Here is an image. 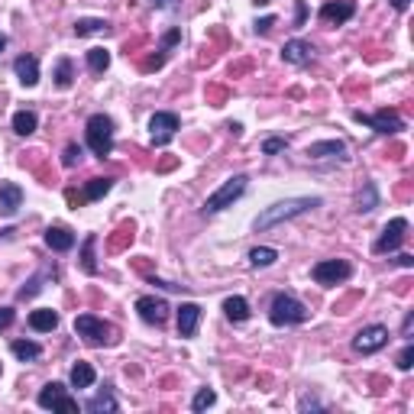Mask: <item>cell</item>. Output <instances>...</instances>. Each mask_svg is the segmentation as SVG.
<instances>
[{"label":"cell","mask_w":414,"mask_h":414,"mask_svg":"<svg viewBox=\"0 0 414 414\" xmlns=\"http://www.w3.org/2000/svg\"><path fill=\"white\" fill-rule=\"evenodd\" d=\"M321 204H324V198H317V194L314 198H285V201H278V204L266 207V211L253 220V227L256 230H272V227H278V223L307 214V211H314V207H321Z\"/></svg>","instance_id":"1"},{"label":"cell","mask_w":414,"mask_h":414,"mask_svg":"<svg viewBox=\"0 0 414 414\" xmlns=\"http://www.w3.org/2000/svg\"><path fill=\"white\" fill-rule=\"evenodd\" d=\"M307 317H311V311H307L295 295L278 292L276 298H272V304H268V321L276 324V327H298Z\"/></svg>","instance_id":"2"},{"label":"cell","mask_w":414,"mask_h":414,"mask_svg":"<svg viewBox=\"0 0 414 414\" xmlns=\"http://www.w3.org/2000/svg\"><path fill=\"white\" fill-rule=\"evenodd\" d=\"M85 139H88V149H91L97 159H107V155L114 153V120H110L107 114L88 117Z\"/></svg>","instance_id":"3"},{"label":"cell","mask_w":414,"mask_h":414,"mask_svg":"<svg viewBox=\"0 0 414 414\" xmlns=\"http://www.w3.org/2000/svg\"><path fill=\"white\" fill-rule=\"evenodd\" d=\"M75 333L91 346H110L117 340L114 324L100 321V317H94V314H78L75 317Z\"/></svg>","instance_id":"4"},{"label":"cell","mask_w":414,"mask_h":414,"mask_svg":"<svg viewBox=\"0 0 414 414\" xmlns=\"http://www.w3.org/2000/svg\"><path fill=\"white\" fill-rule=\"evenodd\" d=\"M246 184H249V178H246V175L227 178V182H223L220 188H217V191L204 201V214H220V211L233 207V201H239L246 194Z\"/></svg>","instance_id":"5"},{"label":"cell","mask_w":414,"mask_h":414,"mask_svg":"<svg viewBox=\"0 0 414 414\" xmlns=\"http://www.w3.org/2000/svg\"><path fill=\"white\" fill-rule=\"evenodd\" d=\"M39 408H46V411H61V414H78V398H71L69 389L61 382H49L39 389L36 395Z\"/></svg>","instance_id":"6"},{"label":"cell","mask_w":414,"mask_h":414,"mask_svg":"<svg viewBox=\"0 0 414 414\" xmlns=\"http://www.w3.org/2000/svg\"><path fill=\"white\" fill-rule=\"evenodd\" d=\"M311 278H314L317 285H343L353 278V266L346 259H321L314 268H311Z\"/></svg>","instance_id":"7"},{"label":"cell","mask_w":414,"mask_h":414,"mask_svg":"<svg viewBox=\"0 0 414 414\" xmlns=\"http://www.w3.org/2000/svg\"><path fill=\"white\" fill-rule=\"evenodd\" d=\"M178 130H182V120H178V114H172V110H159V114L149 117V136H153V146H169Z\"/></svg>","instance_id":"8"},{"label":"cell","mask_w":414,"mask_h":414,"mask_svg":"<svg viewBox=\"0 0 414 414\" xmlns=\"http://www.w3.org/2000/svg\"><path fill=\"white\" fill-rule=\"evenodd\" d=\"M389 327L385 324H369V327H362L360 333L353 337V350L356 353H362V356H372V353H379V350H385L389 346Z\"/></svg>","instance_id":"9"},{"label":"cell","mask_w":414,"mask_h":414,"mask_svg":"<svg viewBox=\"0 0 414 414\" xmlns=\"http://www.w3.org/2000/svg\"><path fill=\"white\" fill-rule=\"evenodd\" d=\"M353 120L372 126V130L382 133V136H391V133H401V130H405V120H401L395 110H389V107H382L379 114H372V117L362 114V110H353Z\"/></svg>","instance_id":"10"},{"label":"cell","mask_w":414,"mask_h":414,"mask_svg":"<svg viewBox=\"0 0 414 414\" xmlns=\"http://www.w3.org/2000/svg\"><path fill=\"white\" fill-rule=\"evenodd\" d=\"M405 237H408V220H405V217H395V220H389V223L382 227L379 239L372 243V253H379V256L395 253V249L405 243Z\"/></svg>","instance_id":"11"},{"label":"cell","mask_w":414,"mask_h":414,"mask_svg":"<svg viewBox=\"0 0 414 414\" xmlns=\"http://www.w3.org/2000/svg\"><path fill=\"white\" fill-rule=\"evenodd\" d=\"M169 301L165 298H155V295H143V298H136V314L143 317L146 324H155V327H162V324L169 321Z\"/></svg>","instance_id":"12"},{"label":"cell","mask_w":414,"mask_h":414,"mask_svg":"<svg viewBox=\"0 0 414 414\" xmlns=\"http://www.w3.org/2000/svg\"><path fill=\"white\" fill-rule=\"evenodd\" d=\"M353 16H356L353 0H327L321 7V20L330 26H340V23H346V20H353Z\"/></svg>","instance_id":"13"},{"label":"cell","mask_w":414,"mask_h":414,"mask_svg":"<svg viewBox=\"0 0 414 414\" xmlns=\"http://www.w3.org/2000/svg\"><path fill=\"white\" fill-rule=\"evenodd\" d=\"M307 159H337L346 162V143L343 139H321V143H311L304 149Z\"/></svg>","instance_id":"14"},{"label":"cell","mask_w":414,"mask_h":414,"mask_svg":"<svg viewBox=\"0 0 414 414\" xmlns=\"http://www.w3.org/2000/svg\"><path fill=\"white\" fill-rule=\"evenodd\" d=\"M201 304H194V301H184L182 307H178V337L191 340L194 333H198V324H201Z\"/></svg>","instance_id":"15"},{"label":"cell","mask_w":414,"mask_h":414,"mask_svg":"<svg viewBox=\"0 0 414 414\" xmlns=\"http://www.w3.org/2000/svg\"><path fill=\"white\" fill-rule=\"evenodd\" d=\"M282 59L288 61V65H311L314 46H311L307 39H288V42L282 46Z\"/></svg>","instance_id":"16"},{"label":"cell","mask_w":414,"mask_h":414,"mask_svg":"<svg viewBox=\"0 0 414 414\" xmlns=\"http://www.w3.org/2000/svg\"><path fill=\"white\" fill-rule=\"evenodd\" d=\"M23 207V188L16 182H0V214L13 217Z\"/></svg>","instance_id":"17"},{"label":"cell","mask_w":414,"mask_h":414,"mask_svg":"<svg viewBox=\"0 0 414 414\" xmlns=\"http://www.w3.org/2000/svg\"><path fill=\"white\" fill-rule=\"evenodd\" d=\"M13 71H16V78H20V85H23V88H36L39 85V61H36V55H20V59L13 61Z\"/></svg>","instance_id":"18"},{"label":"cell","mask_w":414,"mask_h":414,"mask_svg":"<svg viewBox=\"0 0 414 414\" xmlns=\"http://www.w3.org/2000/svg\"><path fill=\"white\" fill-rule=\"evenodd\" d=\"M46 246L52 249V253H69V249H75V233H71L69 227H49Z\"/></svg>","instance_id":"19"},{"label":"cell","mask_w":414,"mask_h":414,"mask_svg":"<svg viewBox=\"0 0 414 414\" xmlns=\"http://www.w3.org/2000/svg\"><path fill=\"white\" fill-rule=\"evenodd\" d=\"M30 327L36 330V333H52V330L59 327V311H52V307H39V311H32Z\"/></svg>","instance_id":"20"},{"label":"cell","mask_w":414,"mask_h":414,"mask_svg":"<svg viewBox=\"0 0 414 414\" xmlns=\"http://www.w3.org/2000/svg\"><path fill=\"white\" fill-rule=\"evenodd\" d=\"M223 314H227V321H233V324L249 321V301L239 298V295H233V298L223 301Z\"/></svg>","instance_id":"21"},{"label":"cell","mask_w":414,"mask_h":414,"mask_svg":"<svg viewBox=\"0 0 414 414\" xmlns=\"http://www.w3.org/2000/svg\"><path fill=\"white\" fill-rule=\"evenodd\" d=\"M69 379H71V389H91L94 379H97V372H94L91 362H75Z\"/></svg>","instance_id":"22"},{"label":"cell","mask_w":414,"mask_h":414,"mask_svg":"<svg viewBox=\"0 0 414 414\" xmlns=\"http://www.w3.org/2000/svg\"><path fill=\"white\" fill-rule=\"evenodd\" d=\"M10 353L20 362H36L39 356H42V346L32 343V340H13V343H10Z\"/></svg>","instance_id":"23"},{"label":"cell","mask_w":414,"mask_h":414,"mask_svg":"<svg viewBox=\"0 0 414 414\" xmlns=\"http://www.w3.org/2000/svg\"><path fill=\"white\" fill-rule=\"evenodd\" d=\"M36 126H39L36 110H16L13 114V133L16 136H30V133H36Z\"/></svg>","instance_id":"24"},{"label":"cell","mask_w":414,"mask_h":414,"mask_svg":"<svg viewBox=\"0 0 414 414\" xmlns=\"http://www.w3.org/2000/svg\"><path fill=\"white\" fill-rule=\"evenodd\" d=\"M376 207H379V188L372 182H366L360 198H356V214H369V211H376Z\"/></svg>","instance_id":"25"},{"label":"cell","mask_w":414,"mask_h":414,"mask_svg":"<svg viewBox=\"0 0 414 414\" xmlns=\"http://www.w3.org/2000/svg\"><path fill=\"white\" fill-rule=\"evenodd\" d=\"M52 78H55V88H71V81H75V65H71V59H59L55 61V71H52Z\"/></svg>","instance_id":"26"},{"label":"cell","mask_w":414,"mask_h":414,"mask_svg":"<svg viewBox=\"0 0 414 414\" xmlns=\"http://www.w3.org/2000/svg\"><path fill=\"white\" fill-rule=\"evenodd\" d=\"M110 23L107 20H78L75 23V36H107Z\"/></svg>","instance_id":"27"},{"label":"cell","mask_w":414,"mask_h":414,"mask_svg":"<svg viewBox=\"0 0 414 414\" xmlns=\"http://www.w3.org/2000/svg\"><path fill=\"white\" fill-rule=\"evenodd\" d=\"M85 408H88L91 414H104V411L114 414V411H120V405H117V398L110 395V391H100V395H94V398L88 401Z\"/></svg>","instance_id":"28"},{"label":"cell","mask_w":414,"mask_h":414,"mask_svg":"<svg viewBox=\"0 0 414 414\" xmlns=\"http://www.w3.org/2000/svg\"><path fill=\"white\" fill-rule=\"evenodd\" d=\"M94 246H97V233H88L85 243H81V268H85L88 276L97 272V262H94Z\"/></svg>","instance_id":"29"},{"label":"cell","mask_w":414,"mask_h":414,"mask_svg":"<svg viewBox=\"0 0 414 414\" xmlns=\"http://www.w3.org/2000/svg\"><path fill=\"white\" fill-rule=\"evenodd\" d=\"M276 259H278V249H272V246H256V249H249V262H253L256 268L276 266Z\"/></svg>","instance_id":"30"},{"label":"cell","mask_w":414,"mask_h":414,"mask_svg":"<svg viewBox=\"0 0 414 414\" xmlns=\"http://www.w3.org/2000/svg\"><path fill=\"white\" fill-rule=\"evenodd\" d=\"M88 69H91L94 75H104V71L110 69V52L107 49H88Z\"/></svg>","instance_id":"31"},{"label":"cell","mask_w":414,"mask_h":414,"mask_svg":"<svg viewBox=\"0 0 414 414\" xmlns=\"http://www.w3.org/2000/svg\"><path fill=\"white\" fill-rule=\"evenodd\" d=\"M110 188H114V178H91L85 188V201H100Z\"/></svg>","instance_id":"32"},{"label":"cell","mask_w":414,"mask_h":414,"mask_svg":"<svg viewBox=\"0 0 414 414\" xmlns=\"http://www.w3.org/2000/svg\"><path fill=\"white\" fill-rule=\"evenodd\" d=\"M214 401H217V391L214 389H201L198 395L191 398V411H207Z\"/></svg>","instance_id":"33"},{"label":"cell","mask_w":414,"mask_h":414,"mask_svg":"<svg viewBox=\"0 0 414 414\" xmlns=\"http://www.w3.org/2000/svg\"><path fill=\"white\" fill-rule=\"evenodd\" d=\"M78 159H81V146H78V143H69V146H65V153H61V165H65V169H71V165H78Z\"/></svg>","instance_id":"34"},{"label":"cell","mask_w":414,"mask_h":414,"mask_svg":"<svg viewBox=\"0 0 414 414\" xmlns=\"http://www.w3.org/2000/svg\"><path fill=\"white\" fill-rule=\"evenodd\" d=\"M285 146H288V139H282V136H268L266 143H262V153H266V155H276V153H282Z\"/></svg>","instance_id":"35"},{"label":"cell","mask_w":414,"mask_h":414,"mask_svg":"<svg viewBox=\"0 0 414 414\" xmlns=\"http://www.w3.org/2000/svg\"><path fill=\"white\" fill-rule=\"evenodd\" d=\"M39 282H42V278H30V282H26L23 285V288H20V292H16V298H20V301H26V298H32V295H36L39 292V288H42V285H39Z\"/></svg>","instance_id":"36"},{"label":"cell","mask_w":414,"mask_h":414,"mask_svg":"<svg viewBox=\"0 0 414 414\" xmlns=\"http://www.w3.org/2000/svg\"><path fill=\"white\" fill-rule=\"evenodd\" d=\"M178 42H182V30H178V26H172V30L162 36V52H169V49L178 46Z\"/></svg>","instance_id":"37"},{"label":"cell","mask_w":414,"mask_h":414,"mask_svg":"<svg viewBox=\"0 0 414 414\" xmlns=\"http://www.w3.org/2000/svg\"><path fill=\"white\" fill-rule=\"evenodd\" d=\"M411 366H414V346L408 343L405 350H401V353H398V369H401V372H408V369H411Z\"/></svg>","instance_id":"38"},{"label":"cell","mask_w":414,"mask_h":414,"mask_svg":"<svg viewBox=\"0 0 414 414\" xmlns=\"http://www.w3.org/2000/svg\"><path fill=\"white\" fill-rule=\"evenodd\" d=\"M298 408H301V411H321V408H324V401H317L314 395H304V398L298 401Z\"/></svg>","instance_id":"39"},{"label":"cell","mask_w":414,"mask_h":414,"mask_svg":"<svg viewBox=\"0 0 414 414\" xmlns=\"http://www.w3.org/2000/svg\"><path fill=\"white\" fill-rule=\"evenodd\" d=\"M304 20H307V4L304 0H298V4H295V26H304Z\"/></svg>","instance_id":"40"},{"label":"cell","mask_w":414,"mask_h":414,"mask_svg":"<svg viewBox=\"0 0 414 414\" xmlns=\"http://www.w3.org/2000/svg\"><path fill=\"white\" fill-rule=\"evenodd\" d=\"M13 307H0V330H7L10 324H13Z\"/></svg>","instance_id":"41"},{"label":"cell","mask_w":414,"mask_h":414,"mask_svg":"<svg viewBox=\"0 0 414 414\" xmlns=\"http://www.w3.org/2000/svg\"><path fill=\"white\" fill-rule=\"evenodd\" d=\"M272 26H276V16H262V20H256V32H262V36H266Z\"/></svg>","instance_id":"42"},{"label":"cell","mask_w":414,"mask_h":414,"mask_svg":"<svg viewBox=\"0 0 414 414\" xmlns=\"http://www.w3.org/2000/svg\"><path fill=\"white\" fill-rule=\"evenodd\" d=\"M155 288H165V292H182V285H172V282H162V278H149Z\"/></svg>","instance_id":"43"},{"label":"cell","mask_w":414,"mask_h":414,"mask_svg":"<svg viewBox=\"0 0 414 414\" xmlns=\"http://www.w3.org/2000/svg\"><path fill=\"white\" fill-rule=\"evenodd\" d=\"M411 327H414V314L405 317V327H401V337H411Z\"/></svg>","instance_id":"44"},{"label":"cell","mask_w":414,"mask_h":414,"mask_svg":"<svg viewBox=\"0 0 414 414\" xmlns=\"http://www.w3.org/2000/svg\"><path fill=\"white\" fill-rule=\"evenodd\" d=\"M391 7L398 10V13H405V10L411 7V0H391Z\"/></svg>","instance_id":"45"},{"label":"cell","mask_w":414,"mask_h":414,"mask_svg":"<svg viewBox=\"0 0 414 414\" xmlns=\"http://www.w3.org/2000/svg\"><path fill=\"white\" fill-rule=\"evenodd\" d=\"M398 266H405V268H411V266H414V256H408V253H401V256H398Z\"/></svg>","instance_id":"46"},{"label":"cell","mask_w":414,"mask_h":414,"mask_svg":"<svg viewBox=\"0 0 414 414\" xmlns=\"http://www.w3.org/2000/svg\"><path fill=\"white\" fill-rule=\"evenodd\" d=\"M4 49H7V36H4V32H0V52H4Z\"/></svg>","instance_id":"47"},{"label":"cell","mask_w":414,"mask_h":414,"mask_svg":"<svg viewBox=\"0 0 414 414\" xmlns=\"http://www.w3.org/2000/svg\"><path fill=\"white\" fill-rule=\"evenodd\" d=\"M256 7H266V4H272V0H253Z\"/></svg>","instance_id":"48"}]
</instances>
